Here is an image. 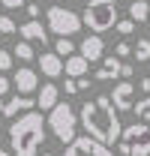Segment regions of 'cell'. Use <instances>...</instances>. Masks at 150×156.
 Wrapping results in <instances>:
<instances>
[{
  "label": "cell",
  "instance_id": "19",
  "mask_svg": "<svg viewBox=\"0 0 150 156\" xmlns=\"http://www.w3.org/2000/svg\"><path fill=\"white\" fill-rule=\"evenodd\" d=\"M72 51H75L72 36H57V42H54V54H60V57H69Z\"/></svg>",
  "mask_w": 150,
  "mask_h": 156
},
{
  "label": "cell",
  "instance_id": "20",
  "mask_svg": "<svg viewBox=\"0 0 150 156\" xmlns=\"http://www.w3.org/2000/svg\"><path fill=\"white\" fill-rule=\"evenodd\" d=\"M132 111H135V117H138V120L150 123V96L138 99V102H132Z\"/></svg>",
  "mask_w": 150,
  "mask_h": 156
},
{
  "label": "cell",
  "instance_id": "33",
  "mask_svg": "<svg viewBox=\"0 0 150 156\" xmlns=\"http://www.w3.org/2000/svg\"><path fill=\"white\" fill-rule=\"evenodd\" d=\"M0 156H9V153H6V150H0Z\"/></svg>",
  "mask_w": 150,
  "mask_h": 156
},
{
  "label": "cell",
  "instance_id": "5",
  "mask_svg": "<svg viewBox=\"0 0 150 156\" xmlns=\"http://www.w3.org/2000/svg\"><path fill=\"white\" fill-rule=\"evenodd\" d=\"M45 18H48V30L57 36H72L81 30V15L72 9H63V6H51L45 12Z\"/></svg>",
  "mask_w": 150,
  "mask_h": 156
},
{
  "label": "cell",
  "instance_id": "1",
  "mask_svg": "<svg viewBox=\"0 0 150 156\" xmlns=\"http://www.w3.org/2000/svg\"><path fill=\"white\" fill-rule=\"evenodd\" d=\"M81 126H84V132L96 141H102V144H117V138H120V111L111 105V99L108 96H96L93 102H84L81 105Z\"/></svg>",
  "mask_w": 150,
  "mask_h": 156
},
{
  "label": "cell",
  "instance_id": "14",
  "mask_svg": "<svg viewBox=\"0 0 150 156\" xmlns=\"http://www.w3.org/2000/svg\"><path fill=\"white\" fill-rule=\"evenodd\" d=\"M96 81H114L120 78V57H102V66L93 72Z\"/></svg>",
  "mask_w": 150,
  "mask_h": 156
},
{
  "label": "cell",
  "instance_id": "15",
  "mask_svg": "<svg viewBox=\"0 0 150 156\" xmlns=\"http://www.w3.org/2000/svg\"><path fill=\"white\" fill-rule=\"evenodd\" d=\"M36 105V99H30V96H24V93H18V96H12L6 105H3V114L6 117H15V114H21V111H30Z\"/></svg>",
  "mask_w": 150,
  "mask_h": 156
},
{
  "label": "cell",
  "instance_id": "8",
  "mask_svg": "<svg viewBox=\"0 0 150 156\" xmlns=\"http://www.w3.org/2000/svg\"><path fill=\"white\" fill-rule=\"evenodd\" d=\"M108 99H111V105L117 108V111H129L132 102H135V84H132V81H120V84L111 90Z\"/></svg>",
  "mask_w": 150,
  "mask_h": 156
},
{
  "label": "cell",
  "instance_id": "17",
  "mask_svg": "<svg viewBox=\"0 0 150 156\" xmlns=\"http://www.w3.org/2000/svg\"><path fill=\"white\" fill-rule=\"evenodd\" d=\"M129 18L135 21V24L147 21L150 18V3H147V0H132V3H129Z\"/></svg>",
  "mask_w": 150,
  "mask_h": 156
},
{
  "label": "cell",
  "instance_id": "11",
  "mask_svg": "<svg viewBox=\"0 0 150 156\" xmlns=\"http://www.w3.org/2000/svg\"><path fill=\"white\" fill-rule=\"evenodd\" d=\"M12 81H15V90L24 93V96H30V93H36V90H39V75L33 72V69H27V66L18 69Z\"/></svg>",
  "mask_w": 150,
  "mask_h": 156
},
{
  "label": "cell",
  "instance_id": "24",
  "mask_svg": "<svg viewBox=\"0 0 150 156\" xmlns=\"http://www.w3.org/2000/svg\"><path fill=\"white\" fill-rule=\"evenodd\" d=\"M6 69H12V51L0 48V72H6Z\"/></svg>",
  "mask_w": 150,
  "mask_h": 156
},
{
  "label": "cell",
  "instance_id": "31",
  "mask_svg": "<svg viewBox=\"0 0 150 156\" xmlns=\"http://www.w3.org/2000/svg\"><path fill=\"white\" fill-rule=\"evenodd\" d=\"M138 90H141V93H150V75L138 81Z\"/></svg>",
  "mask_w": 150,
  "mask_h": 156
},
{
  "label": "cell",
  "instance_id": "29",
  "mask_svg": "<svg viewBox=\"0 0 150 156\" xmlns=\"http://www.w3.org/2000/svg\"><path fill=\"white\" fill-rule=\"evenodd\" d=\"M24 9H27V15H30V18H39V3H36V0H33V3H27Z\"/></svg>",
  "mask_w": 150,
  "mask_h": 156
},
{
  "label": "cell",
  "instance_id": "9",
  "mask_svg": "<svg viewBox=\"0 0 150 156\" xmlns=\"http://www.w3.org/2000/svg\"><path fill=\"white\" fill-rule=\"evenodd\" d=\"M18 33H21V39H27V42H39V45L48 42V30H45V24H42L39 18L24 21V24L18 27Z\"/></svg>",
  "mask_w": 150,
  "mask_h": 156
},
{
  "label": "cell",
  "instance_id": "4",
  "mask_svg": "<svg viewBox=\"0 0 150 156\" xmlns=\"http://www.w3.org/2000/svg\"><path fill=\"white\" fill-rule=\"evenodd\" d=\"M51 114H48V126H51V132H54L57 141H63V144H69L75 138V129H78V114L72 111V105H66V102H54L51 108H48Z\"/></svg>",
  "mask_w": 150,
  "mask_h": 156
},
{
  "label": "cell",
  "instance_id": "25",
  "mask_svg": "<svg viewBox=\"0 0 150 156\" xmlns=\"http://www.w3.org/2000/svg\"><path fill=\"white\" fill-rule=\"evenodd\" d=\"M114 54H117V57H129V54H132V45H129V42H117Z\"/></svg>",
  "mask_w": 150,
  "mask_h": 156
},
{
  "label": "cell",
  "instance_id": "22",
  "mask_svg": "<svg viewBox=\"0 0 150 156\" xmlns=\"http://www.w3.org/2000/svg\"><path fill=\"white\" fill-rule=\"evenodd\" d=\"M18 27H15V18L12 15H0V33H6V36H12Z\"/></svg>",
  "mask_w": 150,
  "mask_h": 156
},
{
  "label": "cell",
  "instance_id": "26",
  "mask_svg": "<svg viewBox=\"0 0 150 156\" xmlns=\"http://www.w3.org/2000/svg\"><path fill=\"white\" fill-rule=\"evenodd\" d=\"M3 9H24V0H0Z\"/></svg>",
  "mask_w": 150,
  "mask_h": 156
},
{
  "label": "cell",
  "instance_id": "21",
  "mask_svg": "<svg viewBox=\"0 0 150 156\" xmlns=\"http://www.w3.org/2000/svg\"><path fill=\"white\" fill-rule=\"evenodd\" d=\"M132 54H135L138 63L150 60V39H138V42H135V48H132Z\"/></svg>",
  "mask_w": 150,
  "mask_h": 156
},
{
  "label": "cell",
  "instance_id": "6",
  "mask_svg": "<svg viewBox=\"0 0 150 156\" xmlns=\"http://www.w3.org/2000/svg\"><path fill=\"white\" fill-rule=\"evenodd\" d=\"M120 141L129 147V156H150V126L141 123H132L120 129Z\"/></svg>",
  "mask_w": 150,
  "mask_h": 156
},
{
  "label": "cell",
  "instance_id": "27",
  "mask_svg": "<svg viewBox=\"0 0 150 156\" xmlns=\"http://www.w3.org/2000/svg\"><path fill=\"white\" fill-rule=\"evenodd\" d=\"M63 90H66L69 96H72V93H78V81H75V78H69V81H63Z\"/></svg>",
  "mask_w": 150,
  "mask_h": 156
},
{
  "label": "cell",
  "instance_id": "13",
  "mask_svg": "<svg viewBox=\"0 0 150 156\" xmlns=\"http://www.w3.org/2000/svg\"><path fill=\"white\" fill-rule=\"evenodd\" d=\"M87 69H90V60L84 57V54H69V57L63 60V72L69 78H78V75H87Z\"/></svg>",
  "mask_w": 150,
  "mask_h": 156
},
{
  "label": "cell",
  "instance_id": "7",
  "mask_svg": "<svg viewBox=\"0 0 150 156\" xmlns=\"http://www.w3.org/2000/svg\"><path fill=\"white\" fill-rule=\"evenodd\" d=\"M63 156H114L111 147L108 144H102V141H96V138L90 135H75L69 144H66V153Z\"/></svg>",
  "mask_w": 150,
  "mask_h": 156
},
{
  "label": "cell",
  "instance_id": "12",
  "mask_svg": "<svg viewBox=\"0 0 150 156\" xmlns=\"http://www.w3.org/2000/svg\"><path fill=\"white\" fill-rule=\"evenodd\" d=\"M39 72H42L45 78H60L63 75V60H60V54L45 51V54L39 57Z\"/></svg>",
  "mask_w": 150,
  "mask_h": 156
},
{
  "label": "cell",
  "instance_id": "16",
  "mask_svg": "<svg viewBox=\"0 0 150 156\" xmlns=\"http://www.w3.org/2000/svg\"><path fill=\"white\" fill-rule=\"evenodd\" d=\"M57 96H60V93H57V84H51V81H48V84H42V87H39V96H36L39 111H48V108L57 102Z\"/></svg>",
  "mask_w": 150,
  "mask_h": 156
},
{
  "label": "cell",
  "instance_id": "10",
  "mask_svg": "<svg viewBox=\"0 0 150 156\" xmlns=\"http://www.w3.org/2000/svg\"><path fill=\"white\" fill-rule=\"evenodd\" d=\"M81 54L90 60V63L102 60V54H105V39L99 36V33H90V36H84V39H81Z\"/></svg>",
  "mask_w": 150,
  "mask_h": 156
},
{
  "label": "cell",
  "instance_id": "28",
  "mask_svg": "<svg viewBox=\"0 0 150 156\" xmlns=\"http://www.w3.org/2000/svg\"><path fill=\"white\" fill-rule=\"evenodd\" d=\"M9 87H12V81H9L6 75H0V96H6V93H9Z\"/></svg>",
  "mask_w": 150,
  "mask_h": 156
},
{
  "label": "cell",
  "instance_id": "18",
  "mask_svg": "<svg viewBox=\"0 0 150 156\" xmlns=\"http://www.w3.org/2000/svg\"><path fill=\"white\" fill-rule=\"evenodd\" d=\"M12 57L24 60V63H30V60H36V54H33L30 42H27V39H21V42H15V54H12Z\"/></svg>",
  "mask_w": 150,
  "mask_h": 156
},
{
  "label": "cell",
  "instance_id": "3",
  "mask_svg": "<svg viewBox=\"0 0 150 156\" xmlns=\"http://www.w3.org/2000/svg\"><path fill=\"white\" fill-rule=\"evenodd\" d=\"M81 21L87 24V30L93 33H105L117 24V3L114 0H87Z\"/></svg>",
  "mask_w": 150,
  "mask_h": 156
},
{
  "label": "cell",
  "instance_id": "2",
  "mask_svg": "<svg viewBox=\"0 0 150 156\" xmlns=\"http://www.w3.org/2000/svg\"><path fill=\"white\" fill-rule=\"evenodd\" d=\"M9 141L15 156H36V150L45 141V117L42 111H21L15 123L9 126Z\"/></svg>",
  "mask_w": 150,
  "mask_h": 156
},
{
  "label": "cell",
  "instance_id": "30",
  "mask_svg": "<svg viewBox=\"0 0 150 156\" xmlns=\"http://www.w3.org/2000/svg\"><path fill=\"white\" fill-rule=\"evenodd\" d=\"M132 75H135V69L129 63H120V78H132Z\"/></svg>",
  "mask_w": 150,
  "mask_h": 156
},
{
  "label": "cell",
  "instance_id": "35",
  "mask_svg": "<svg viewBox=\"0 0 150 156\" xmlns=\"http://www.w3.org/2000/svg\"><path fill=\"white\" fill-rule=\"evenodd\" d=\"M36 3H42V0H36Z\"/></svg>",
  "mask_w": 150,
  "mask_h": 156
},
{
  "label": "cell",
  "instance_id": "23",
  "mask_svg": "<svg viewBox=\"0 0 150 156\" xmlns=\"http://www.w3.org/2000/svg\"><path fill=\"white\" fill-rule=\"evenodd\" d=\"M114 27H117V33L129 36L132 30H135V21H132V18H123V21H120V18H117V24H114Z\"/></svg>",
  "mask_w": 150,
  "mask_h": 156
},
{
  "label": "cell",
  "instance_id": "32",
  "mask_svg": "<svg viewBox=\"0 0 150 156\" xmlns=\"http://www.w3.org/2000/svg\"><path fill=\"white\" fill-rule=\"evenodd\" d=\"M3 105H6V102H3V96H0V114H3Z\"/></svg>",
  "mask_w": 150,
  "mask_h": 156
},
{
  "label": "cell",
  "instance_id": "34",
  "mask_svg": "<svg viewBox=\"0 0 150 156\" xmlns=\"http://www.w3.org/2000/svg\"><path fill=\"white\" fill-rule=\"evenodd\" d=\"M42 156H51V153H42Z\"/></svg>",
  "mask_w": 150,
  "mask_h": 156
}]
</instances>
